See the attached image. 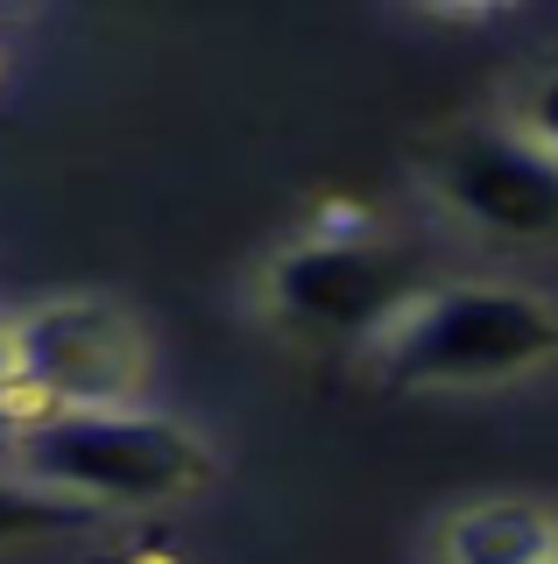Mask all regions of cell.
<instances>
[{
    "instance_id": "5b68a950",
    "label": "cell",
    "mask_w": 558,
    "mask_h": 564,
    "mask_svg": "<svg viewBox=\"0 0 558 564\" xmlns=\"http://www.w3.org/2000/svg\"><path fill=\"white\" fill-rule=\"evenodd\" d=\"M425 184L446 219L495 247L558 240V155L516 120H474V128L439 134L425 155Z\"/></svg>"
},
{
    "instance_id": "277c9868",
    "label": "cell",
    "mask_w": 558,
    "mask_h": 564,
    "mask_svg": "<svg viewBox=\"0 0 558 564\" xmlns=\"http://www.w3.org/2000/svg\"><path fill=\"white\" fill-rule=\"evenodd\" d=\"M417 290H425V269L382 234H311L283 247L261 275L269 317L283 332L346 346H368Z\"/></svg>"
},
{
    "instance_id": "9c48e42d",
    "label": "cell",
    "mask_w": 558,
    "mask_h": 564,
    "mask_svg": "<svg viewBox=\"0 0 558 564\" xmlns=\"http://www.w3.org/2000/svg\"><path fill=\"white\" fill-rule=\"evenodd\" d=\"M431 8H446V14H487V8H502V0H431Z\"/></svg>"
},
{
    "instance_id": "3957f363",
    "label": "cell",
    "mask_w": 558,
    "mask_h": 564,
    "mask_svg": "<svg viewBox=\"0 0 558 564\" xmlns=\"http://www.w3.org/2000/svg\"><path fill=\"white\" fill-rule=\"evenodd\" d=\"M14 367L0 381V410L14 423H43L50 410H99V402H135L149 381V339L107 296H57L8 325Z\"/></svg>"
},
{
    "instance_id": "8992f818",
    "label": "cell",
    "mask_w": 558,
    "mask_h": 564,
    "mask_svg": "<svg viewBox=\"0 0 558 564\" xmlns=\"http://www.w3.org/2000/svg\"><path fill=\"white\" fill-rule=\"evenodd\" d=\"M558 551V516L537 501H516V494H495V501H466L452 508L439 529V557L446 564H537Z\"/></svg>"
},
{
    "instance_id": "30bf717a",
    "label": "cell",
    "mask_w": 558,
    "mask_h": 564,
    "mask_svg": "<svg viewBox=\"0 0 558 564\" xmlns=\"http://www.w3.org/2000/svg\"><path fill=\"white\" fill-rule=\"evenodd\" d=\"M14 445H22V423L0 410V458H14Z\"/></svg>"
},
{
    "instance_id": "7a4b0ae2",
    "label": "cell",
    "mask_w": 558,
    "mask_h": 564,
    "mask_svg": "<svg viewBox=\"0 0 558 564\" xmlns=\"http://www.w3.org/2000/svg\"><path fill=\"white\" fill-rule=\"evenodd\" d=\"M14 466L29 480L72 494L93 508H170L213 480V452L170 416H149L135 402H99V410H50L29 423Z\"/></svg>"
},
{
    "instance_id": "52a82bcc",
    "label": "cell",
    "mask_w": 558,
    "mask_h": 564,
    "mask_svg": "<svg viewBox=\"0 0 558 564\" xmlns=\"http://www.w3.org/2000/svg\"><path fill=\"white\" fill-rule=\"evenodd\" d=\"M99 508L72 501V494L29 480V473H0V543H43V536H72V529H93Z\"/></svg>"
},
{
    "instance_id": "8fae6325",
    "label": "cell",
    "mask_w": 558,
    "mask_h": 564,
    "mask_svg": "<svg viewBox=\"0 0 558 564\" xmlns=\"http://www.w3.org/2000/svg\"><path fill=\"white\" fill-rule=\"evenodd\" d=\"M8 367H14V346H8V325H0V381H8Z\"/></svg>"
},
{
    "instance_id": "6da1fadb",
    "label": "cell",
    "mask_w": 558,
    "mask_h": 564,
    "mask_svg": "<svg viewBox=\"0 0 558 564\" xmlns=\"http://www.w3.org/2000/svg\"><path fill=\"white\" fill-rule=\"evenodd\" d=\"M558 360V304L516 282H425L368 339L389 388H495Z\"/></svg>"
},
{
    "instance_id": "ba28073f",
    "label": "cell",
    "mask_w": 558,
    "mask_h": 564,
    "mask_svg": "<svg viewBox=\"0 0 558 564\" xmlns=\"http://www.w3.org/2000/svg\"><path fill=\"white\" fill-rule=\"evenodd\" d=\"M509 120H516V128L530 134V141H545V149L558 155V64H551V70H537V78L523 85Z\"/></svg>"
},
{
    "instance_id": "7c38bea8",
    "label": "cell",
    "mask_w": 558,
    "mask_h": 564,
    "mask_svg": "<svg viewBox=\"0 0 558 564\" xmlns=\"http://www.w3.org/2000/svg\"><path fill=\"white\" fill-rule=\"evenodd\" d=\"M537 564H558V551H551V557H537Z\"/></svg>"
}]
</instances>
